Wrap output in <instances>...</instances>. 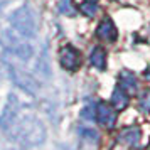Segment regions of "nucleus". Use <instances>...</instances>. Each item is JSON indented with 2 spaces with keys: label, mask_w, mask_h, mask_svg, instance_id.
<instances>
[{
  "label": "nucleus",
  "mask_w": 150,
  "mask_h": 150,
  "mask_svg": "<svg viewBox=\"0 0 150 150\" xmlns=\"http://www.w3.org/2000/svg\"><path fill=\"white\" fill-rule=\"evenodd\" d=\"M0 150H19V143L14 142V140H4V142H0Z\"/></svg>",
  "instance_id": "nucleus-11"
},
{
  "label": "nucleus",
  "mask_w": 150,
  "mask_h": 150,
  "mask_svg": "<svg viewBox=\"0 0 150 150\" xmlns=\"http://www.w3.org/2000/svg\"><path fill=\"white\" fill-rule=\"evenodd\" d=\"M89 62L95 66L96 69H103L106 68V52H105V49L101 47H95L91 51V56H89Z\"/></svg>",
  "instance_id": "nucleus-6"
},
{
  "label": "nucleus",
  "mask_w": 150,
  "mask_h": 150,
  "mask_svg": "<svg viewBox=\"0 0 150 150\" xmlns=\"http://www.w3.org/2000/svg\"><path fill=\"white\" fill-rule=\"evenodd\" d=\"M140 108L143 111H149L150 113V89L143 91L142 96H140Z\"/></svg>",
  "instance_id": "nucleus-10"
},
{
  "label": "nucleus",
  "mask_w": 150,
  "mask_h": 150,
  "mask_svg": "<svg viewBox=\"0 0 150 150\" xmlns=\"http://www.w3.org/2000/svg\"><path fill=\"white\" fill-rule=\"evenodd\" d=\"M0 132L7 138L24 147H35L46 140V128L29 103L21 101L17 95H10L0 115Z\"/></svg>",
  "instance_id": "nucleus-1"
},
{
  "label": "nucleus",
  "mask_w": 150,
  "mask_h": 150,
  "mask_svg": "<svg viewBox=\"0 0 150 150\" xmlns=\"http://www.w3.org/2000/svg\"><path fill=\"white\" fill-rule=\"evenodd\" d=\"M59 62L66 71H76L81 66V54L73 46H64L59 52Z\"/></svg>",
  "instance_id": "nucleus-2"
},
{
  "label": "nucleus",
  "mask_w": 150,
  "mask_h": 150,
  "mask_svg": "<svg viewBox=\"0 0 150 150\" xmlns=\"http://www.w3.org/2000/svg\"><path fill=\"white\" fill-rule=\"evenodd\" d=\"M81 115L84 118H88V120H96V106H86L83 110Z\"/></svg>",
  "instance_id": "nucleus-12"
},
{
  "label": "nucleus",
  "mask_w": 150,
  "mask_h": 150,
  "mask_svg": "<svg viewBox=\"0 0 150 150\" xmlns=\"http://www.w3.org/2000/svg\"><path fill=\"white\" fill-rule=\"evenodd\" d=\"M79 10H81L86 17H93V15L98 12V5H96L93 0H86V2H83L81 5H79Z\"/></svg>",
  "instance_id": "nucleus-9"
},
{
  "label": "nucleus",
  "mask_w": 150,
  "mask_h": 150,
  "mask_svg": "<svg viewBox=\"0 0 150 150\" xmlns=\"http://www.w3.org/2000/svg\"><path fill=\"white\" fill-rule=\"evenodd\" d=\"M111 103H113V106H115L116 110L127 108V105H128V96L125 93V89L116 88L115 91H113V95H111Z\"/></svg>",
  "instance_id": "nucleus-8"
},
{
  "label": "nucleus",
  "mask_w": 150,
  "mask_h": 150,
  "mask_svg": "<svg viewBox=\"0 0 150 150\" xmlns=\"http://www.w3.org/2000/svg\"><path fill=\"white\" fill-rule=\"evenodd\" d=\"M120 88L127 89L128 93L137 91V78H135V74L130 73V71H123L122 74H120Z\"/></svg>",
  "instance_id": "nucleus-7"
},
{
  "label": "nucleus",
  "mask_w": 150,
  "mask_h": 150,
  "mask_svg": "<svg viewBox=\"0 0 150 150\" xmlns=\"http://www.w3.org/2000/svg\"><path fill=\"white\" fill-rule=\"evenodd\" d=\"M61 12L66 15H74V8L71 7V2L68 0V5H64V2H61Z\"/></svg>",
  "instance_id": "nucleus-13"
},
{
  "label": "nucleus",
  "mask_w": 150,
  "mask_h": 150,
  "mask_svg": "<svg viewBox=\"0 0 150 150\" xmlns=\"http://www.w3.org/2000/svg\"><path fill=\"white\" fill-rule=\"evenodd\" d=\"M5 2H7V0H0V7H2V5H5Z\"/></svg>",
  "instance_id": "nucleus-15"
},
{
  "label": "nucleus",
  "mask_w": 150,
  "mask_h": 150,
  "mask_svg": "<svg viewBox=\"0 0 150 150\" xmlns=\"http://www.w3.org/2000/svg\"><path fill=\"white\" fill-rule=\"evenodd\" d=\"M116 108H111L108 103L100 101L96 105V122L103 125V127H108L113 128L116 123Z\"/></svg>",
  "instance_id": "nucleus-3"
},
{
  "label": "nucleus",
  "mask_w": 150,
  "mask_h": 150,
  "mask_svg": "<svg viewBox=\"0 0 150 150\" xmlns=\"http://www.w3.org/2000/svg\"><path fill=\"white\" fill-rule=\"evenodd\" d=\"M145 78L150 81V68H149V71H145Z\"/></svg>",
  "instance_id": "nucleus-14"
},
{
  "label": "nucleus",
  "mask_w": 150,
  "mask_h": 150,
  "mask_svg": "<svg viewBox=\"0 0 150 150\" xmlns=\"http://www.w3.org/2000/svg\"><path fill=\"white\" fill-rule=\"evenodd\" d=\"M96 35H98L100 39H103V41H106V42L115 41L118 32H116V27H115V24H113V21H111V19H103L101 24L96 29Z\"/></svg>",
  "instance_id": "nucleus-4"
},
{
  "label": "nucleus",
  "mask_w": 150,
  "mask_h": 150,
  "mask_svg": "<svg viewBox=\"0 0 150 150\" xmlns=\"http://www.w3.org/2000/svg\"><path fill=\"white\" fill-rule=\"evenodd\" d=\"M118 140L123 143H128V145H137L140 140V128L138 127H128V128H123L118 135Z\"/></svg>",
  "instance_id": "nucleus-5"
}]
</instances>
